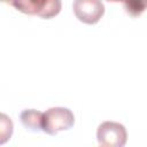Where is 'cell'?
<instances>
[{
    "label": "cell",
    "mask_w": 147,
    "mask_h": 147,
    "mask_svg": "<svg viewBox=\"0 0 147 147\" xmlns=\"http://www.w3.org/2000/svg\"><path fill=\"white\" fill-rule=\"evenodd\" d=\"M9 5L24 14L37 15L42 18L56 16L62 7V2L59 0H16Z\"/></svg>",
    "instance_id": "7a4b0ae2"
},
{
    "label": "cell",
    "mask_w": 147,
    "mask_h": 147,
    "mask_svg": "<svg viewBox=\"0 0 147 147\" xmlns=\"http://www.w3.org/2000/svg\"><path fill=\"white\" fill-rule=\"evenodd\" d=\"M76 17L85 24H95L105 14V5L99 0H76L72 3Z\"/></svg>",
    "instance_id": "277c9868"
},
{
    "label": "cell",
    "mask_w": 147,
    "mask_h": 147,
    "mask_svg": "<svg viewBox=\"0 0 147 147\" xmlns=\"http://www.w3.org/2000/svg\"><path fill=\"white\" fill-rule=\"evenodd\" d=\"M13 122L11 119L6 115L1 114L0 115V144L3 145L7 142L11 134H13Z\"/></svg>",
    "instance_id": "8992f818"
},
{
    "label": "cell",
    "mask_w": 147,
    "mask_h": 147,
    "mask_svg": "<svg viewBox=\"0 0 147 147\" xmlns=\"http://www.w3.org/2000/svg\"><path fill=\"white\" fill-rule=\"evenodd\" d=\"M22 124L31 131H42L44 113L36 109H24L20 114Z\"/></svg>",
    "instance_id": "5b68a950"
},
{
    "label": "cell",
    "mask_w": 147,
    "mask_h": 147,
    "mask_svg": "<svg viewBox=\"0 0 147 147\" xmlns=\"http://www.w3.org/2000/svg\"><path fill=\"white\" fill-rule=\"evenodd\" d=\"M125 10L132 16L141 14L147 8V1H125L123 2Z\"/></svg>",
    "instance_id": "52a82bcc"
},
{
    "label": "cell",
    "mask_w": 147,
    "mask_h": 147,
    "mask_svg": "<svg viewBox=\"0 0 147 147\" xmlns=\"http://www.w3.org/2000/svg\"><path fill=\"white\" fill-rule=\"evenodd\" d=\"M96 139L103 147H124L127 141V132L123 124L106 121L99 125Z\"/></svg>",
    "instance_id": "3957f363"
},
{
    "label": "cell",
    "mask_w": 147,
    "mask_h": 147,
    "mask_svg": "<svg viewBox=\"0 0 147 147\" xmlns=\"http://www.w3.org/2000/svg\"><path fill=\"white\" fill-rule=\"evenodd\" d=\"M75 124L74 113L65 107H52L44 113L42 131L55 136L60 131L69 130Z\"/></svg>",
    "instance_id": "6da1fadb"
}]
</instances>
